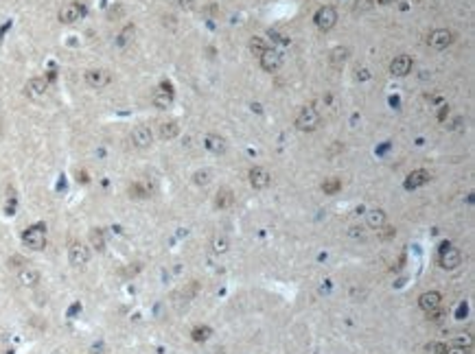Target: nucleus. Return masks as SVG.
I'll use <instances>...</instances> for the list:
<instances>
[{
    "label": "nucleus",
    "mask_w": 475,
    "mask_h": 354,
    "mask_svg": "<svg viewBox=\"0 0 475 354\" xmlns=\"http://www.w3.org/2000/svg\"><path fill=\"white\" fill-rule=\"evenodd\" d=\"M320 123H322V118H320L316 107L306 105V107H300V112L296 114V127L300 131H306V134L316 131L320 127Z\"/></svg>",
    "instance_id": "obj_1"
},
{
    "label": "nucleus",
    "mask_w": 475,
    "mask_h": 354,
    "mask_svg": "<svg viewBox=\"0 0 475 354\" xmlns=\"http://www.w3.org/2000/svg\"><path fill=\"white\" fill-rule=\"evenodd\" d=\"M22 241H24V245L29 249H33V252H42V249L46 247V227L44 225L26 227L24 234H22Z\"/></svg>",
    "instance_id": "obj_2"
},
{
    "label": "nucleus",
    "mask_w": 475,
    "mask_h": 354,
    "mask_svg": "<svg viewBox=\"0 0 475 354\" xmlns=\"http://www.w3.org/2000/svg\"><path fill=\"white\" fill-rule=\"evenodd\" d=\"M313 24H316L320 31H331V28L338 24V11H335V7H331V5L320 7V9L313 13Z\"/></svg>",
    "instance_id": "obj_3"
},
{
    "label": "nucleus",
    "mask_w": 475,
    "mask_h": 354,
    "mask_svg": "<svg viewBox=\"0 0 475 354\" xmlns=\"http://www.w3.org/2000/svg\"><path fill=\"white\" fill-rule=\"evenodd\" d=\"M418 306L427 315H432V319H438L440 317V306H442V295L438 291H425L418 298Z\"/></svg>",
    "instance_id": "obj_4"
},
{
    "label": "nucleus",
    "mask_w": 475,
    "mask_h": 354,
    "mask_svg": "<svg viewBox=\"0 0 475 354\" xmlns=\"http://www.w3.org/2000/svg\"><path fill=\"white\" fill-rule=\"evenodd\" d=\"M88 260H90V249H88L83 243H70V247H68V262L72 264V267H83V264H88Z\"/></svg>",
    "instance_id": "obj_5"
},
{
    "label": "nucleus",
    "mask_w": 475,
    "mask_h": 354,
    "mask_svg": "<svg viewBox=\"0 0 475 354\" xmlns=\"http://www.w3.org/2000/svg\"><path fill=\"white\" fill-rule=\"evenodd\" d=\"M451 42H454V33L449 31V28H434L432 33H429L427 38V44L432 46L434 50H444L451 46Z\"/></svg>",
    "instance_id": "obj_6"
},
{
    "label": "nucleus",
    "mask_w": 475,
    "mask_h": 354,
    "mask_svg": "<svg viewBox=\"0 0 475 354\" xmlns=\"http://www.w3.org/2000/svg\"><path fill=\"white\" fill-rule=\"evenodd\" d=\"M46 92H48V79L46 77H33V79H29L24 85V94L33 101L46 97Z\"/></svg>",
    "instance_id": "obj_7"
},
{
    "label": "nucleus",
    "mask_w": 475,
    "mask_h": 354,
    "mask_svg": "<svg viewBox=\"0 0 475 354\" xmlns=\"http://www.w3.org/2000/svg\"><path fill=\"white\" fill-rule=\"evenodd\" d=\"M83 79H86L88 85L94 87V90H103L105 85H109V81H112V75H109L107 70H103V68H92V70L86 72Z\"/></svg>",
    "instance_id": "obj_8"
},
{
    "label": "nucleus",
    "mask_w": 475,
    "mask_h": 354,
    "mask_svg": "<svg viewBox=\"0 0 475 354\" xmlns=\"http://www.w3.org/2000/svg\"><path fill=\"white\" fill-rule=\"evenodd\" d=\"M259 64L265 72H276L283 66V53L276 48H267L263 55H259Z\"/></svg>",
    "instance_id": "obj_9"
},
{
    "label": "nucleus",
    "mask_w": 475,
    "mask_h": 354,
    "mask_svg": "<svg viewBox=\"0 0 475 354\" xmlns=\"http://www.w3.org/2000/svg\"><path fill=\"white\" fill-rule=\"evenodd\" d=\"M83 18V7L81 3H66L60 9V22L62 24H75Z\"/></svg>",
    "instance_id": "obj_10"
},
{
    "label": "nucleus",
    "mask_w": 475,
    "mask_h": 354,
    "mask_svg": "<svg viewBox=\"0 0 475 354\" xmlns=\"http://www.w3.org/2000/svg\"><path fill=\"white\" fill-rule=\"evenodd\" d=\"M153 105H156L158 109H166V107H171V103H173V87L171 83H160L156 90H153Z\"/></svg>",
    "instance_id": "obj_11"
},
{
    "label": "nucleus",
    "mask_w": 475,
    "mask_h": 354,
    "mask_svg": "<svg viewBox=\"0 0 475 354\" xmlns=\"http://www.w3.org/2000/svg\"><path fill=\"white\" fill-rule=\"evenodd\" d=\"M250 184L254 190H265L272 186V173L263 166H254L250 168Z\"/></svg>",
    "instance_id": "obj_12"
},
{
    "label": "nucleus",
    "mask_w": 475,
    "mask_h": 354,
    "mask_svg": "<svg viewBox=\"0 0 475 354\" xmlns=\"http://www.w3.org/2000/svg\"><path fill=\"white\" fill-rule=\"evenodd\" d=\"M462 264V252L451 245H442V252H440V267L442 269H456Z\"/></svg>",
    "instance_id": "obj_13"
},
{
    "label": "nucleus",
    "mask_w": 475,
    "mask_h": 354,
    "mask_svg": "<svg viewBox=\"0 0 475 354\" xmlns=\"http://www.w3.org/2000/svg\"><path fill=\"white\" fill-rule=\"evenodd\" d=\"M131 142H134V146H138V149H147L153 142V131L147 125H136V127L131 129Z\"/></svg>",
    "instance_id": "obj_14"
},
{
    "label": "nucleus",
    "mask_w": 475,
    "mask_h": 354,
    "mask_svg": "<svg viewBox=\"0 0 475 354\" xmlns=\"http://www.w3.org/2000/svg\"><path fill=\"white\" fill-rule=\"evenodd\" d=\"M412 57L410 55H397L390 62V75L392 77H407L412 72Z\"/></svg>",
    "instance_id": "obj_15"
},
{
    "label": "nucleus",
    "mask_w": 475,
    "mask_h": 354,
    "mask_svg": "<svg viewBox=\"0 0 475 354\" xmlns=\"http://www.w3.org/2000/svg\"><path fill=\"white\" fill-rule=\"evenodd\" d=\"M429 182H432V173L425 171V168H416V171H412L410 175H407L405 188L407 190H414V188L425 186V184H429Z\"/></svg>",
    "instance_id": "obj_16"
},
{
    "label": "nucleus",
    "mask_w": 475,
    "mask_h": 354,
    "mask_svg": "<svg viewBox=\"0 0 475 354\" xmlns=\"http://www.w3.org/2000/svg\"><path fill=\"white\" fill-rule=\"evenodd\" d=\"M18 280H20V284H24V286H38L42 280V274L33 267H22L18 274Z\"/></svg>",
    "instance_id": "obj_17"
},
{
    "label": "nucleus",
    "mask_w": 475,
    "mask_h": 354,
    "mask_svg": "<svg viewBox=\"0 0 475 354\" xmlns=\"http://www.w3.org/2000/svg\"><path fill=\"white\" fill-rule=\"evenodd\" d=\"M204 146H206L210 153H215V156H221V153H226V140L219 134H208L206 138H204Z\"/></svg>",
    "instance_id": "obj_18"
},
{
    "label": "nucleus",
    "mask_w": 475,
    "mask_h": 354,
    "mask_svg": "<svg viewBox=\"0 0 475 354\" xmlns=\"http://www.w3.org/2000/svg\"><path fill=\"white\" fill-rule=\"evenodd\" d=\"M385 221H388V217H385V212L379 210V208L370 210L366 215V223H368V227H372V230H381V227L385 225Z\"/></svg>",
    "instance_id": "obj_19"
},
{
    "label": "nucleus",
    "mask_w": 475,
    "mask_h": 354,
    "mask_svg": "<svg viewBox=\"0 0 475 354\" xmlns=\"http://www.w3.org/2000/svg\"><path fill=\"white\" fill-rule=\"evenodd\" d=\"M160 138L162 140H173V138H178L180 136V123L178 121H166L160 125Z\"/></svg>",
    "instance_id": "obj_20"
},
{
    "label": "nucleus",
    "mask_w": 475,
    "mask_h": 354,
    "mask_svg": "<svg viewBox=\"0 0 475 354\" xmlns=\"http://www.w3.org/2000/svg\"><path fill=\"white\" fill-rule=\"evenodd\" d=\"M235 203V195H232L230 188H221L215 197V205L217 208H230V205Z\"/></svg>",
    "instance_id": "obj_21"
},
{
    "label": "nucleus",
    "mask_w": 475,
    "mask_h": 354,
    "mask_svg": "<svg viewBox=\"0 0 475 354\" xmlns=\"http://www.w3.org/2000/svg\"><path fill=\"white\" fill-rule=\"evenodd\" d=\"M322 190H324V195H338L342 190V180H338V177H328V180L322 182Z\"/></svg>",
    "instance_id": "obj_22"
},
{
    "label": "nucleus",
    "mask_w": 475,
    "mask_h": 354,
    "mask_svg": "<svg viewBox=\"0 0 475 354\" xmlns=\"http://www.w3.org/2000/svg\"><path fill=\"white\" fill-rule=\"evenodd\" d=\"M90 245L97 249V252H103L105 249V239H103V232H101L99 227L90 230Z\"/></svg>",
    "instance_id": "obj_23"
},
{
    "label": "nucleus",
    "mask_w": 475,
    "mask_h": 354,
    "mask_svg": "<svg viewBox=\"0 0 475 354\" xmlns=\"http://www.w3.org/2000/svg\"><path fill=\"white\" fill-rule=\"evenodd\" d=\"M129 197H134V199L149 197V188L145 186V184H141V182H134V184L129 186Z\"/></svg>",
    "instance_id": "obj_24"
},
{
    "label": "nucleus",
    "mask_w": 475,
    "mask_h": 354,
    "mask_svg": "<svg viewBox=\"0 0 475 354\" xmlns=\"http://www.w3.org/2000/svg\"><path fill=\"white\" fill-rule=\"evenodd\" d=\"M230 247V241L226 239V236H215L213 239V252L215 254H226Z\"/></svg>",
    "instance_id": "obj_25"
},
{
    "label": "nucleus",
    "mask_w": 475,
    "mask_h": 354,
    "mask_svg": "<svg viewBox=\"0 0 475 354\" xmlns=\"http://www.w3.org/2000/svg\"><path fill=\"white\" fill-rule=\"evenodd\" d=\"M267 48H269V46L265 44V40H263V38H252V40H250V50H252L254 55H263Z\"/></svg>",
    "instance_id": "obj_26"
},
{
    "label": "nucleus",
    "mask_w": 475,
    "mask_h": 354,
    "mask_svg": "<svg viewBox=\"0 0 475 354\" xmlns=\"http://www.w3.org/2000/svg\"><path fill=\"white\" fill-rule=\"evenodd\" d=\"M134 33H136L134 24H127V26L121 31V35H119V46H125V44H129L131 38H134Z\"/></svg>",
    "instance_id": "obj_27"
},
{
    "label": "nucleus",
    "mask_w": 475,
    "mask_h": 354,
    "mask_svg": "<svg viewBox=\"0 0 475 354\" xmlns=\"http://www.w3.org/2000/svg\"><path fill=\"white\" fill-rule=\"evenodd\" d=\"M346 57H348V48H342V46H338V48H333L331 50V62L338 66V64H344L346 62Z\"/></svg>",
    "instance_id": "obj_28"
},
{
    "label": "nucleus",
    "mask_w": 475,
    "mask_h": 354,
    "mask_svg": "<svg viewBox=\"0 0 475 354\" xmlns=\"http://www.w3.org/2000/svg\"><path fill=\"white\" fill-rule=\"evenodd\" d=\"M210 182V173L208 171H197L195 173V184H202V186H206Z\"/></svg>",
    "instance_id": "obj_29"
},
{
    "label": "nucleus",
    "mask_w": 475,
    "mask_h": 354,
    "mask_svg": "<svg viewBox=\"0 0 475 354\" xmlns=\"http://www.w3.org/2000/svg\"><path fill=\"white\" fill-rule=\"evenodd\" d=\"M427 350L432 352V354H444V352H447V345H444V343H429Z\"/></svg>",
    "instance_id": "obj_30"
},
{
    "label": "nucleus",
    "mask_w": 475,
    "mask_h": 354,
    "mask_svg": "<svg viewBox=\"0 0 475 354\" xmlns=\"http://www.w3.org/2000/svg\"><path fill=\"white\" fill-rule=\"evenodd\" d=\"M206 337H208V328H195L193 330V339H195V341H204Z\"/></svg>",
    "instance_id": "obj_31"
},
{
    "label": "nucleus",
    "mask_w": 475,
    "mask_h": 354,
    "mask_svg": "<svg viewBox=\"0 0 475 354\" xmlns=\"http://www.w3.org/2000/svg\"><path fill=\"white\" fill-rule=\"evenodd\" d=\"M444 354H471L469 348H462V345H454V348H447Z\"/></svg>",
    "instance_id": "obj_32"
},
{
    "label": "nucleus",
    "mask_w": 475,
    "mask_h": 354,
    "mask_svg": "<svg viewBox=\"0 0 475 354\" xmlns=\"http://www.w3.org/2000/svg\"><path fill=\"white\" fill-rule=\"evenodd\" d=\"M381 230H385V232L381 234V239H383V241H388V239H392V236L397 234V230H394V227H388V225H383Z\"/></svg>",
    "instance_id": "obj_33"
},
{
    "label": "nucleus",
    "mask_w": 475,
    "mask_h": 354,
    "mask_svg": "<svg viewBox=\"0 0 475 354\" xmlns=\"http://www.w3.org/2000/svg\"><path fill=\"white\" fill-rule=\"evenodd\" d=\"M178 3H180L182 9H191L193 7V0H178Z\"/></svg>",
    "instance_id": "obj_34"
},
{
    "label": "nucleus",
    "mask_w": 475,
    "mask_h": 354,
    "mask_svg": "<svg viewBox=\"0 0 475 354\" xmlns=\"http://www.w3.org/2000/svg\"><path fill=\"white\" fill-rule=\"evenodd\" d=\"M392 0H379V5H390Z\"/></svg>",
    "instance_id": "obj_35"
},
{
    "label": "nucleus",
    "mask_w": 475,
    "mask_h": 354,
    "mask_svg": "<svg viewBox=\"0 0 475 354\" xmlns=\"http://www.w3.org/2000/svg\"><path fill=\"white\" fill-rule=\"evenodd\" d=\"M0 48H3V33H0Z\"/></svg>",
    "instance_id": "obj_36"
},
{
    "label": "nucleus",
    "mask_w": 475,
    "mask_h": 354,
    "mask_svg": "<svg viewBox=\"0 0 475 354\" xmlns=\"http://www.w3.org/2000/svg\"><path fill=\"white\" fill-rule=\"evenodd\" d=\"M90 354H103V352H90Z\"/></svg>",
    "instance_id": "obj_37"
}]
</instances>
